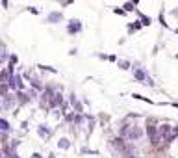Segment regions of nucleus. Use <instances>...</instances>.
I'll use <instances>...</instances> for the list:
<instances>
[{
	"label": "nucleus",
	"mask_w": 178,
	"mask_h": 158,
	"mask_svg": "<svg viewBox=\"0 0 178 158\" xmlns=\"http://www.w3.org/2000/svg\"><path fill=\"white\" fill-rule=\"evenodd\" d=\"M119 65H121V67H123V69H128V67H130V63H128V62H121Z\"/></svg>",
	"instance_id": "obj_22"
},
{
	"label": "nucleus",
	"mask_w": 178,
	"mask_h": 158,
	"mask_svg": "<svg viewBox=\"0 0 178 158\" xmlns=\"http://www.w3.org/2000/svg\"><path fill=\"white\" fill-rule=\"evenodd\" d=\"M30 158H43V156H41V154H39V152H34V154H32V156H30Z\"/></svg>",
	"instance_id": "obj_24"
},
{
	"label": "nucleus",
	"mask_w": 178,
	"mask_h": 158,
	"mask_svg": "<svg viewBox=\"0 0 178 158\" xmlns=\"http://www.w3.org/2000/svg\"><path fill=\"white\" fill-rule=\"evenodd\" d=\"M123 11H124V13L134 11V4H132V2H126V4H124V8H123Z\"/></svg>",
	"instance_id": "obj_14"
},
{
	"label": "nucleus",
	"mask_w": 178,
	"mask_h": 158,
	"mask_svg": "<svg viewBox=\"0 0 178 158\" xmlns=\"http://www.w3.org/2000/svg\"><path fill=\"white\" fill-rule=\"evenodd\" d=\"M143 129H141V126H123V130H121V136L123 138H126V140H139V138H143Z\"/></svg>",
	"instance_id": "obj_1"
},
{
	"label": "nucleus",
	"mask_w": 178,
	"mask_h": 158,
	"mask_svg": "<svg viewBox=\"0 0 178 158\" xmlns=\"http://www.w3.org/2000/svg\"><path fill=\"white\" fill-rule=\"evenodd\" d=\"M175 15H178V9H175Z\"/></svg>",
	"instance_id": "obj_25"
},
{
	"label": "nucleus",
	"mask_w": 178,
	"mask_h": 158,
	"mask_svg": "<svg viewBox=\"0 0 178 158\" xmlns=\"http://www.w3.org/2000/svg\"><path fill=\"white\" fill-rule=\"evenodd\" d=\"M47 19H48V22H59L63 19V15L61 13H50Z\"/></svg>",
	"instance_id": "obj_10"
},
{
	"label": "nucleus",
	"mask_w": 178,
	"mask_h": 158,
	"mask_svg": "<svg viewBox=\"0 0 178 158\" xmlns=\"http://www.w3.org/2000/svg\"><path fill=\"white\" fill-rule=\"evenodd\" d=\"M37 134L41 136V138H48L50 134H52V130H48L47 125H39V126H37Z\"/></svg>",
	"instance_id": "obj_9"
},
{
	"label": "nucleus",
	"mask_w": 178,
	"mask_h": 158,
	"mask_svg": "<svg viewBox=\"0 0 178 158\" xmlns=\"http://www.w3.org/2000/svg\"><path fill=\"white\" fill-rule=\"evenodd\" d=\"M15 99H17V103L21 106H26V104H30V100H32L26 91H15Z\"/></svg>",
	"instance_id": "obj_6"
},
{
	"label": "nucleus",
	"mask_w": 178,
	"mask_h": 158,
	"mask_svg": "<svg viewBox=\"0 0 178 158\" xmlns=\"http://www.w3.org/2000/svg\"><path fill=\"white\" fill-rule=\"evenodd\" d=\"M61 104H63V95L59 93V91H56L52 100L48 103V108H58V106H61Z\"/></svg>",
	"instance_id": "obj_7"
},
{
	"label": "nucleus",
	"mask_w": 178,
	"mask_h": 158,
	"mask_svg": "<svg viewBox=\"0 0 178 158\" xmlns=\"http://www.w3.org/2000/svg\"><path fill=\"white\" fill-rule=\"evenodd\" d=\"M69 99H71V100H69V103H71V104H73V106H74V108H76V110H78V112H80V110H82V104H80V103H78V100H76V95H74V93H71V95H69Z\"/></svg>",
	"instance_id": "obj_11"
},
{
	"label": "nucleus",
	"mask_w": 178,
	"mask_h": 158,
	"mask_svg": "<svg viewBox=\"0 0 178 158\" xmlns=\"http://www.w3.org/2000/svg\"><path fill=\"white\" fill-rule=\"evenodd\" d=\"M58 147H59V149H63V151H65V149H69V147H71V141L67 140V138H61V140L58 141Z\"/></svg>",
	"instance_id": "obj_12"
},
{
	"label": "nucleus",
	"mask_w": 178,
	"mask_h": 158,
	"mask_svg": "<svg viewBox=\"0 0 178 158\" xmlns=\"http://www.w3.org/2000/svg\"><path fill=\"white\" fill-rule=\"evenodd\" d=\"M65 121H67V123H73V121H74V114H65Z\"/></svg>",
	"instance_id": "obj_19"
},
{
	"label": "nucleus",
	"mask_w": 178,
	"mask_h": 158,
	"mask_svg": "<svg viewBox=\"0 0 178 158\" xmlns=\"http://www.w3.org/2000/svg\"><path fill=\"white\" fill-rule=\"evenodd\" d=\"M147 132H149V138H150V143L152 145H160L161 141V136H160V132H158V129L154 125H149V129H147Z\"/></svg>",
	"instance_id": "obj_3"
},
{
	"label": "nucleus",
	"mask_w": 178,
	"mask_h": 158,
	"mask_svg": "<svg viewBox=\"0 0 178 158\" xmlns=\"http://www.w3.org/2000/svg\"><path fill=\"white\" fill-rule=\"evenodd\" d=\"M84 119H85L84 115H78V114H74V123H84Z\"/></svg>",
	"instance_id": "obj_18"
},
{
	"label": "nucleus",
	"mask_w": 178,
	"mask_h": 158,
	"mask_svg": "<svg viewBox=\"0 0 178 158\" xmlns=\"http://www.w3.org/2000/svg\"><path fill=\"white\" fill-rule=\"evenodd\" d=\"M15 103H17V99H15V95L9 91L8 95H4L2 99H0V112H9V110H13Z\"/></svg>",
	"instance_id": "obj_2"
},
{
	"label": "nucleus",
	"mask_w": 178,
	"mask_h": 158,
	"mask_svg": "<svg viewBox=\"0 0 178 158\" xmlns=\"http://www.w3.org/2000/svg\"><path fill=\"white\" fill-rule=\"evenodd\" d=\"M113 11H115L117 15H126V13H124V11H123V9H121V8H115V9H113Z\"/></svg>",
	"instance_id": "obj_21"
},
{
	"label": "nucleus",
	"mask_w": 178,
	"mask_h": 158,
	"mask_svg": "<svg viewBox=\"0 0 178 158\" xmlns=\"http://www.w3.org/2000/svg\"><path fill=\"white\" fill-rule=\"evenodd\" d=\"M134 76H135V80H139V82H147L150 86V88H154V82H152V80L149 78V76H147V73L143 69H137V71H134Z\"/></svg>",
	"instance_id": "obj_5"
},
{
	"label": "nucleus",
	"mask_w": 178,
	"mask_h": 158,
	"mask_svg": "<svg viewBox=\"0 0 178 158\" xmlns=\"http://www.w3.org/2000/svg\"><path fill=\"white\" fill-rule=\"evenodd\" d=\"M141 28H143L141 21H137V22H134V24H130V34H132V32H135V30H141Z\"/></svg>",
	"instance_id": "obj_13"
},
{
	"label": "nucleus",
	"mask_w": 178,
	"mask_h": 158,
	"mask_svg": "<svg viewBox=\"0 0 178 158\" xmlns=\"http://www.w3.org/2000/svg\"><path fill=\"white\" fill-rule=\"evenodd\" d=\"M0 132H6V134H11V123L4 117H0Z\"/></svg>",
	"instance_id": "obj_8"
},
{
	"label": "nucleus",
	"mask_w": 178,
	"mask_h": 158,
	"mask_svg": "<svg viewBox=\"0 0 178 158\" xmlns=\"http://www.w3.org/2000/svg\"><path fill=\"white\" fill-rule=\"evenodd\" d=\"M137 15H139V19L143 21L145 26H149V24H150V19H149V17H145V15H141V11H137Z\"/></svg>",
	"instance_id": "obj_15"
},
{
	"label": "nucleus",
	"mask_w": 178,
	"mask_h": 158,
	"mask_svg": "<svg viewBox=\"0 0 178 158\" xmlns=\"http://www.w3.org/2000/svg\"><path fill=\"white\" fill-rule=\"evenodd\" d=\"M108 60H110V62H117V56L111 54V56H108Z\"/></svg>",
	"instance_id": "obj_23"
},
{
	"label": "nucleus",
	"mask_w": 178,
	"mask_h": 158,
	"mask_svg": "<svg viewBox=\"0 0 178 158\" xmlns=\"http://www.w3.org/2000/svg\"><path fill=\"white\" fill-rule=\"evenodd\" d=\"M39 69H43V71H48V73H56V69L54 67H48V65H37Z\"/></svg>",
	"instance_id": "obj_16"
},
{
	"label": "nucleus",
	"mask_w": 178,
	"mask_h": 158,
	"mask_svg": "<svg viewBox=\"0 0 178 158\" xmlns=\"http://www.w3.org/2000/svg\"><path fill=\"white\" fill-rule=\"evenodd\" d=\"M28 11L32 13V15H39V9H37V8H34V6H30V8H28Z\"/></svg>",
	"instance_id": "obj_20"
},
{
	"label": "nucleus",
	"mask_w": 178,
	"mask_h": 158,
	"mask_svg": "<svg viewBox=\"0 0 178 158\" xmlns=\"http://www.w3.org/2000/svg\"><path fill=\"white\" fill-rule=\"evenodd\" d=\"M134 97H135V99H139V100H145V103H154V100H150V99H147V97H141V95H137V93H134Z\"/></svg>",
	"instance_id": "obj_17"
},
{
	"label": "nucleus",
	"mask_w": 178,
	"mask_h": 158,
	"mask_svg": "<svg viewBox=\"0 0 178 158\" xmlns=\"http://www.w3.org/2000/svg\"><path fill=\"white\" fill-rule=\"evenodd\" d=\"M78 32H82V21H78V19H71V21L67 22V34L74 35Z\"/></svg>",
	"instance_id": "obj_4"
}]
</instances>
